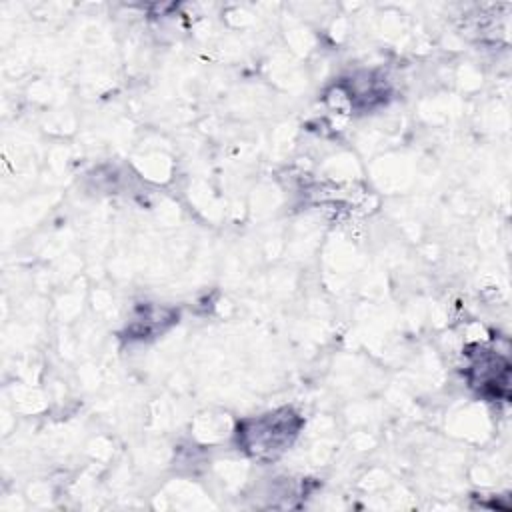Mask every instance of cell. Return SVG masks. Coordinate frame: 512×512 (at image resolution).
<instances>
[{
    "label": "cell",
    "mask_w": 512,
    "mask_h": 512,
    "mask_svg": "<svg viewBox=\"0 0 512 512\" xmlns=\"http://www.w3.org/2000/svg\"><path fill=\"white\" fill-rule=\"evenodd\" d=\"M294 414L288 410L280 414H268L258 418L256 422H250L252 428L244 430L246 448H252L254 454H270L284 450L286 444H290V436L296 434V428L292 426Z\"/></svg>",
    "instance_id": "6da1fadb"
}]
</instances>
